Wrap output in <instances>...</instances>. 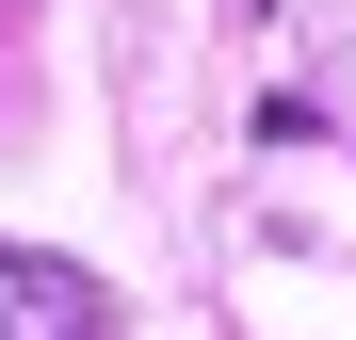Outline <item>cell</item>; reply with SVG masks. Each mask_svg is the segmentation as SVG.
I'll return each mask as SVG.
<instances>
[{"instance_id": "6da1fadb", "label": "cell", "mask_w": 356, "mask_h": 340, "mask_svg": "<svg viewBox=\"0 0 356 340\" xmlns=\"http://www.w3.org/2000/svg\"><path fill=\"white\" fill-rule=\"evenodd\" d=\"M0 340H97V275L33 259V243H0Z\"/></svg>"}]
</instances>
